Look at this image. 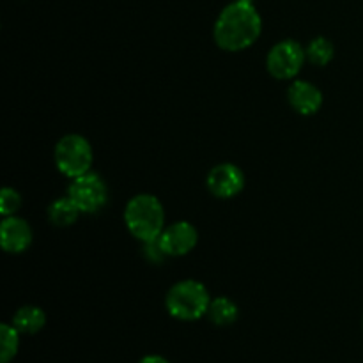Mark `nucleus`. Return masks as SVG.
Wrapping results in <instances>:
<instances>
[{
  "mask_svg": "<svg viewBox=\"0 0 363 363\" xmlns=\"http://www.w3.org/2000/svg\"><path fill=\"white\" fill-rule=\"evenodd\" d=\"M305 55H307L308 62L314 64V66H326V64L332 62L333 55H335V48H333L330 39L315 38L305 48Z\"/></svg>",
  "mask_w": 363,
  "mask_h": 363,
  "instance_id": "nucleus-14",
  "label": "nucleus"
},
{
  "mask_svg": "<svg viewBox=\"0 0 363 363\" xmlns=\"http://www.w3.org/2000/svg\"><path fill=\"white\" fill-rule=\"evenodd\" d=\"M199 241L197 229L188 222H176L170 227H165L160 234V243L163 250L170 257H181L190 254Z\"/></svg>",
  "mask_w": 363,
  "mask_h": 363,
  "instance_id": "nucleus-8",
  "label": "nucleus"
},
{
  "mask_svg": "<svg viewBox=\"0 0 363 363\" xmlns=\"http://www.w3.org/2000/svg\"><path fill=\"white\" fill-rule=\"evenodd\" d=\"M291 106L301 116H314L323 106V94L315 85L307 80H296L287 91Z\"/></svg>",
  "mask_w": 363,
  "mask_h": 363,
  "instance_id": "nucleus-10",
  "label": "nucleus"
},
{
  "mask_svg": "<svg viewBox=\"0 0 363 363\" xmlns=\"http://www.w3.org/2000/svg\"><path fill=\"white\" fill-rule=\"evenodd\" d=\"M307 60L303 46L298 45L296 41H280L269 50L268 59H266V67L269 74L277 80H293L301 71V66Z\"/></svg>",
  "mask_w": 363,
  "mask_h": 363,
  "instance_id": "nucleus-5",
  "label": "nucleus"
},
{
  "mask_svg": "<svg viewBox=\"0 0 363 363\" xmlns=\"http://www.w3.org/2000/svg\"><path fill=\"white\" fill-rule=\"evenodd\" d=\"M245 2H252V0H245Z\"/></svg>",
  "mask_w": 363,
  "mask_h": 363,
  "instance_id": "nucleus-19",
  "label": "nucleus"
},
{
  "mask_svg": "<svg viewBox=\"0 0 363 363\" xmlns=\"http://www.w3.org/2000/svg\"><path fill=\"white\" fill-rule=\"evenodd\" d=\"M262 30L261 14L252 2L234 0L218 14L213 28L216 45L227 52H241L254 45Z\"/></svg>",
  "mask_w": 363,
  "mask_h": 363,
  "instance_id": "nucleus-1",
  "label": "nucleus"
},
{
  "mask_svg": "<svg viewBox=\"0 0 363 363\" xmlns=\"http://www.w3.org/2000/svg\"><path fill=\"white\" fill-rule=\"evenodd\" d=\"M67 197L78 206L82 213H96L105 208L108 201V190L98 174L87 172L71 181Z\"/></svg>",
  "mask_w": 363,
  "mask_h": 363,
  "instance_id": "nucleus-6",
  "label": "nucleus"
},
{
  "mask_svg": "<svg viewBox=\"0 0 363 363\" xmlns=\"http://www.w3.org/2000/svg\"><path fill=\"white\" fill-rule=\"evenodd\" d=\"M138 363H170V362L167 360V358L160 357V354H147V357L142 358Z\"/></svg>",
  "mask_w": 363,
  "mask_h": 363,
  "instance_id": "nucleus-18",
  "label": "nucleus"
},
{
  "mask_svg": "<svg viewBox=\"0 0 363 363\" xmlns=\"http://www.w3.org/2000/svg\"><path fill=\"white\" fill-rule=\"evenodd\" d=\"M209 321L216 326H230L233 323H236L240 311H238V305L234 303L229 298H215L211 300V305L208 308Z\"/></svg>",
  "mask_w": 363,
  "mask_h": 363,
  "instance_id": "nucleus-12",
  "label": "nucleus"
},
{
  "mask_svg": "<svg viewBox=\"0 0 363 363\" xmlns=\"http://www.w3.org/2000/svg\"><path fill=\"white\" fill-rule=\"evenodd\" d=\"M92 147L82 135H66L55 145V165L64 176L80 177L87 174L92 167Z\"/></svg>",
  "mask_w": 363,
  "mask_h": 363,
  "instance_id": "nucleus-4",
  "label": "nucleus"
},
{
  "mask_svg": "<svg viewBox=\"0 0 363 363\" xmlns=\"http://www.w3.org/2000/svg\"><path fill=\"white\" fill-rule=\"evenodd\" d=\"M20 332L13 325L4 323L0 326V363H9L18 354Z\"/></svg>",
  "mask_w": 363,
  "mask_h": 363,
  "instance_id": "nucleus-15",
  "label": "nucleus"
},
{
  "mask_svg": "<svg viewBox=\"0 0 363 363\" xmlns=\"http://www.w3.org/2000/svg\"><path fill=\"white\" fill-rule=\"evenodd\" d=\"M124 222L131 236L142 243L155 240L165 229V211L162 202L155 195H135L124 209Z\"/></svg>",
  "mask_w": 363,
  "mask_h": 363,
  "instance_id": "nucleus-2",
  "label": "nucleus"
},
{
  "mask_svg": "<svg viewBox=\"0 0 363 363\" xmlns=\"http://www.w3.org/2000/svg\"><path fill=\"white\" fill-rule=\"evenodd\" d=\"M46 325L45 312L34 305H25V307L18 308L16 314L13 315V326L20 333H27V335H34L43 326Z\"/></svg>",
  "mask_w": 363,
  "mask_h": 363,
  "instance_id": "nucleus-11",
  "label": "nucleus"
},
{
  "mask_svg": "<svg viewBox=\"0 0 363 363\" xmlns=\"http://www.w3.org/2000/svg\"><path fill=\"white\" fill-rule=\"evenodd\" d=\"M21 208V197L14 188H4L0 194V213L4 216H14Z\"/></svg>",
  "mask_w": 363,
  "mask_h": 363,
  "instance_id": "nucleus-16",
  "label": "nucleus"
},
{
  "mask_svg": "<svg viewBox=\"0 0 363 363\" xmlns=\"http://www.w3.org/2000/svg\"><path fill=\"white\" fill-rule=\"evenodd\" d=\"M208 190L218 199H233L243 190L245 176L234 163H220L208 174Z\"/></svg>",
  "mask_w": 363,
  "mask_h": 363,
  "instance_id": "nucleus-7",
  "label": "nucleus"
},
{
  "mask_svg": "<svg viewBox=\"0 0 363 363\" xmlns=\"http://www.w3.org/2000/svg\"><path fill=\"white\" fill-rule=\"evenodd\" d=\"M211 296L197 280H183L170 287L165 298L167 312L179 321H197L208 314Z\"/></svg>",
  "mask_w": 363,
  "mask_h": 363,
  "instance_id": "nucleus-3",
  "label": "nucleus"
},
{
  "mask_svg": "<svg viewBox=\"0 0 363 363\" xmlns=\"http://www.w3.org/2000/svg\"><path fill=\"white\" fill-rule=\"evenodd\" d=\"M0 243L7 254H21L32 243L30 225L18 216H6L0 227Z\"/></svg>",
  "mask_w": 363,
  "mask_h": 363,
  "instance_id": "nucleus-9",
  "label": "nucleus"
},
{
  "mask_svg": "<svg viewBox=\"0 0 363 363\" xmlns=\"http://www.w3.org/2000/svg\"><path fill=\"white\" fill-rule=\"evenodd\" d=\"M144 255L151 262H162L167 257L165 250H163L162 243H160V236L155 238L151 241H145L144 243Z\"/></svg>",
  "mask_w": 363,
  "mask_h": 363,
  "instance_id": "nucleus-17",
  "label": "nucleus"
},
{
  "mask_svg": "<svg viewBox=\"0 0 363 363\" xmlns=\"http://www.w3.org/2000/svg\"><path fill=\"white\" fill-rule=\"evenodd\" d=\"M80 213L82 211L78 209V206L69 197H66L52 202V206L48 208V218L53 225L69 227L77 222Z\"/></svg>",
  "mask_w": 363,
  "mask_h": 363,
  "instance_id": "nucleus-13",
  "label": "nucleus"
}]
</instances>
